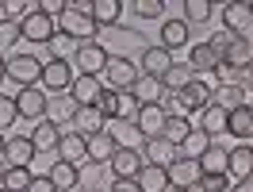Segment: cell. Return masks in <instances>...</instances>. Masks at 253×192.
I'll list each match as a JSON object with an SVG mask.
<instances>
[{
	"mask_svg": "<svg viewBox=\"0 0 253 192\" xmlns=\"http://www.w3.org/2000/svg\"><path fill=\"white\" fill-rule=\"evenodd\" d=\"M250 12H253V0H250Z\"/></svg>",
	"mask_w": 253,
	"mask_h": 192,
	"instance_id": "obj_58",
	"label": "cell"
},
{
	"mask_svg": "<svg viewBox=\"0 0 253 192\" xmlns=\"http://www.w3.org/2000/svg\"><path fill=\"white\" fill-rule=\"evenodd\" d=\"M58 143H62V127H54L50 119L35 123V131H31V146H35V154H50V150H58Z\"/></svg>",
	"mask_w": 253,
	"mask_h": 192,
	"instance_id": "obj_24",
	"label": "cell"
},
{
	"mask_svg": "<svg viewBox=\"0 0 253 192\" xmlns=\"http://www.w3.org/2000/svg\"><path fill=\"white\" fill-rule=\"evenodd\" d=\"M108 47L104 43H81L77 54H73V65H77V73H88V77H100L104 73V65H108Z\"/></svg>",
	"mask_w": 253,
	"mask_h": 192,
	"instance_id": "obj_6",
	"label": "cell"
},
{
	"mask_svg": "<svg viewBox=\"0 0 253 192\" xmlns=\"http://www.w3.org/2000/svg\"><path fill=\"white\" fill-rule=\"evenodd\" d=\"M138 112H142V104H138L130 93H119V115H115V119H119V123H134Z\"/></svg>",
	"mask_w": 253,
	"mask_h": 192,
	"instance_id": "obj_41",
	"label": "cell"
},
{
	"mask_svg": "<svg viewBox=\"0 0 253 192\" xmlns=\"http://www.w3.org/2000/svg\"><path fill=\"white\" fill-rule=\"evenodd\" d=\"M58 161H69V165H84L88 161V139L77 135V131H62V143H58Z\"/></svg>",
	"mask_w": 253,
	"mask_h": 192,
	"instance_id": "obj_15",
	"label": "cell"
},
{
	"mask_svg": "<svg viewBox=\"0 0 253 192\" xmlns=\"http://www.w3.org/2000/svg\"><path fill=\"white\" fill-rule=\"evenodd\" d=\"M4 165H19V169H31L35 173V146L31 135H12L4 146Z\"/></svg>",
	"mask_w": 253,
	"mask_h": 192,
	"instance_id": "obj_10",
	"label": "cell"
},
{
	"mask_svg": "<svg viewBox=\"0 0 253 192\" xmlns=\"http://www.w3.org/2000/svg\"><path fill=\"white\" fill-rule=\"evenodd\" d=\"M100 93H104V81H100V77H88V73H77L73 89H69V96L77 100V108H92L96 100H100Z\"/></svg>",
	"mask_w": 253,
	"mask_h": 192,
	"instance_id": "obj_18",
	"label": "cell"
},
{
	"mask_svg": "<svg viewBox=\"0 0 253 192\" xmlns=\"http://www.w3.org/2000/svg\"><path fill=\"white\" fill-rule=\"evenodd\" d=\"M230 39H234L230 31H219V35H211V39H207V47H211V50H215V54L222 58V50L230 47Z\"/></svg>",
	"mask_w": 253,
	"mask_h": 192,
	"instance_id": "obj_47",
	"label": "cell"
},
{
	"mask_svg": "<svg viewBox=\"0 0 253 192\" xmlns=\"http://www.w3.org/2000/svg\"><path fill=\"white\" fill-rule=\"evenodd\" d=\"M31 181H35L31 169L8 165V173H4V192H27V189H31Z\"/></svg>",
	"mask_w": 253,
	"mask_h": 192,
	"instance_id": "obj_38",
	"label": "cell"
},
{
	"mask_svg": "<svg viewBox=\"0 0 253 192\" xmlns=\"http://www.w3.org/2000/svg\"><path fill=\"white\" fill-rule=\"evenodd\" d=\"M207 146H211V139H207L204 131L196 127V131H192V135H188V139L180 143V158H192V161H200V158H204V154H207Z\"/></svg>",
	"mask_w": 253,
	"mask_h": 192,
	"instance_id": "obj_37",
	"label": "cell"
},
{
	"mask_svg": "<svg viewBox=\"0 0 253 192\" xmlns=\"http://www.w3.org/2000/svg\"><path fill=\"white\" fill-rule=\"evenodd\" d=\"M173 192H196V189H173Z\"/></svg>",
	"mask_w": 253,
	"mask_h": 192,
	"instance_id": "obj_57",
	"label": "cell"
},
{
	"mask_svg": "<svg viewBox=\"0 0 253 192\" xmlns=\"http://www.w3.org/2000/svg\"><path fill=\"white\" fill-rule=\"evenodd\" d=\"M161 108H165V115H188V112H184V96H180V93H165Z\"/></svg>",
	"mask_w": 253,
	"mask_h": 192,
	"instance_id": "obj_46",
	"label": "cell"
},
{
	"mask_svg": "<svg viewBox=\"0 0 253 192\" xmlns=\"http://www.w3.org/2000/svg\"><path fill=\"white\" fill-rule=\"evenodd\" d=\"M138 69H142V73H150V77H165V73L173 69V54H169L165 47H158V43H154V47L142 50V62H138Z\"/></svg>",
	"mask_w": 253,
	"mask_h": 192,
	"instance_id": "obj_17",
	"label": "cell"
},
{
	"mask_svg": "<svg viewBox=\"0 0 253 192\" xmlns=\"http://www.w3.org/2000/svg\"><path fill=\"white\" fill-rule=\"evenodd\" d=\"M130 4H134V0H130ZM130 4H126V0H96V12H92L96 27H119V16H123Z\"/></svg>",
	"mask_w": 253,
	"mask_h": 192,
	"instance_id": "obj_26",
	"label": "cell"
},
{
	"mask_svg": "<svg viewBox=\"0 0 253 192\" xmlns=\"http://www.w3.org/2000/svg\"><path fill=\"white\" fill-rule=\"evenodd\" d=\"M188 65L196 73H215V69H219V54L207 47V43H192L188 47Z\"/></svg>",
	"mask_w": 253,
	"mask_h": 192,
	"instance_id": "obj_28",
	"label": "cell"
},
{
	"mask_svg": "<svg viewBox=\"0 0 253 192\" xmlns=\"http://www.w3.org/2000/svg\"><path fill=\"white\" fill-rule=\"evenodd\" d=\"M73 115H77V100L69 93H58V96H50V104H46V119L54 123V127H62L65 123H73Z\"/></svg>",
	"mask_w": 253,
	"mask_h": 192,
	"instance_id": "obj_19",
	"label": "cell"
},
{
	"mask_svg": "<svg viewBox=\"0 0 253 192\" xmlns=\"http://www.w3.org/2000/svg\"><path fill=\"white\" fill-rule=\"evenodd\" d=\"M46 173H50V181H54V189H58V192H73V189H81V165L54 161Z\"/></svg>",
	"mask_w": 253,
	"mask_h": 192,
	"instance_id": "obj_25",
	"label": "cell"
},
{
	"mask_svg": "<svg viewBox=\"0 0 253 192\" xmlns=\"http://www.w3.org/2000/svg\"><path fill=\"white\" fill-rule=\"evenodd\" d=\"M130 12H134L138 19H158L161 12H165V4H161V0H134Z\"/></svg>",
	"mask_w": 253,
	"mask_h": 192,
	"instance_id": "obj_42",
	"label": "cell"
},
{
	"mask_svg": "<svg viewBox=\"0 0 253 192\" xmlns=\"http://www.w3.org/2000/svg\"><path fill=\"white\" fill-rule=\"evenodd\" d=\"M19 35H23V43H35V47H50L54 43V35H58V19H50L39 12V0H35V12L23 23H19Z\"/></svg>",
	"mask_w": 253,
	"mask_h": 192,
	"instance_id": "obj_5",
	"label": "cell"
},
{
	"mask_svg": "<svg viewBox=\"0 0 253 192\" xmlns=\"http://www.w3.org/2000/svg\"><path fill=\"white\" fill-rule=\"evenodd\" d=\"M165 123H169V115H165V108H161V104L142 108V112H138V119H134V127H138V135H142V143H146V139L165 135Z\"/></svg>",
	"mask_w": 253,
	"mask_h": 192,
	"instance_id": "obj_14",
	"label": "cell"
},
{
	"mask_svg": "<svg viewBox=\"0 0 253 192\" xmlns=\"http://www.w3.org/2000/svg\"><path fill=\"white\" fill-rule=\"evenodd\" d=\"M4 81H8V62H4V54H0V89H4Z\"/></svg>",
	"mask_w": 253,
	"mask_h": 192,
	"instance_id": "obj_54",
	"label": "cell"
},
{
	"mask_svg": "<svg viewBox=\"0 0 253 192\" xmlns=\"http://www.w3.org/2000/svg\"><path fill=\"white\" fill-rule=\"evenodd\" d=\"M211 104L222 108V112H238L242 104H250V93H246L238 81H230V85H215V89H211Z\"/></svg>",
	"mask_w": 253,
	"mask_h": 192,
	"instance_id": "obj_16",
	"label": "cell"
},
{
	"mask_svg": "<svg viewBox=\"0 0 253 192\" xmlns=\"http://www.w3.org/2000/svg\"><path fill=\"white\" fill-rule=\"evenodd\" d=\"M130 96H134L142 108H150V104H161V100H165V85H161V77H150V73H142V77L134 81Z\"/></svg>",
	"mask_w": 253,
	"mask_h": 192,
	"instance_id": "obj_20",
	"label": "cell"
},
{
	"mask_svg": "<svg viewBox=\"0 0 253 192\" xmlns=\"http://www.w3.org/2000/svg\"><path fill=\"white\" fill-rule=\"evenodd\" d=\"M138 77H142V69L130 62L126 54H111L108 65H104V73H100V81H104L108 89H115V93H130Z\"/></svg>",
	"mask_w": 253,
	"mask_h": 192,
	"instance_id": "obj_1",
	"label": "cell"
},
{
	"mask_svg": "<svg viewBox=\"0 0 253 192\" xmlns=\"http://www.w3.org/2000/svg\"><path fill=\"white\" fill-rule=\"evenodd\" d=\"M42 58L39 54H12L8 58V81L16 85V89H35L39 81H42Z\"/></svg>",
	"mask_w": 253,
	"mask_h": 192,
	"instance_id": "obj_3",
	"label": "cell"
},
{
	"mask_svg": "<svg viewBox=\"0 0 253 192\" xmlns=\"http://www.w3.org/2000/svg\"><path fill=\"white\" fill-rule=\"evenodd\" d=\"M104 123H108V119L96 112V104H92V108H77V115H73V131L84 135V139H88V135H100Z\"/></svg>",
	"mask_w": 253,
	"mask_h": 192,
	"instance_id": "obj_32",
	"label": "cell"
},
{
	"mask_svg": "<svg viewBox=\"0 0 253 192\" xmlns=\"http://www.w3.org/2000/svg\"><path fill=\"white\" fill-rule=\"evenodd\" d=\"M58 27H62V35H69L73 43H96V19H88V16L65 12V16L58 19Z\"/></svg>",
	"mask_w": 253,
	"mask_h": 192,
	"instance_id": "obj_13",
	"label": "cell"
},
{
	"mask_svg": "<svg viewBox=\"0 0 253 192\" xmlns=\"http://www.w3.org/2000/svg\"><path fill=\"white\" fill-rule=\"evenodd\" d=\"M0 192H4V189H0Z\"/></svg>",
	"mask_w": 253,
	"mask_h": 192,
	"instance_id": "obj_59",
	"label": "cell"
},
{
	"mask_svg": "<svg viewBox=\"0 0 253 192\" xmlns=\"http://www.w3.org/2000/svg\"><path fill=\"white\" fill-rule=\"evenodd\" d=\"M46 104H50V96L35 85V89H19L16 96V108H19V119H27V123H42L46 119Z\"/></svg>",
	"mask_w": 253,
	"mask_h": 192,
	"instance_id": "obj_8",
	"label": "cell"
},
{
	"mask_svg": "<svg viewBox=\"0 0 253 192\" xmlns=\"http://www.w3.org/2000/svg\"><path fill=\"white\" fill-rule=\"evenodd\" d=\"M238 85H242L246 93H253V65H250V69H242V81H238Z\"/></svg>",
	"mask_w": 253,
	"mask_h": 192,
	"instance_id": "obj_52",
	"label": "cell"
},
{
	"mask_svg": "<svg viewBox=\"0 0 253 192\" xmlns=\"http://www.w3.org/2000/svg\"><path fill=\"white\" fill-rule=\"evenodd\" d=\"M16 43H23V35H19V23H8V19H0V54L8 47H16Z\"/></svg>",
	"mask_w": 253,
	"mask_h": 192,
	"instance_id": "obj_43",
	"label": "cell"
},
{
	"mask_svg": "<svg viewBox=\"0 0 253 192\" xmlns=\"http://www.w3.org/2000/svg\"><path fill=\"white\" fill-rule=\"evenodd\" d=\"M226 161H230V150H222L219 143H211L207 154L200 158V169H204V173H226Z\"/></svg>",
	"mask_w": 253,
	"mask_h": 192,
	"instance_id": "obj_36",
	"label": "cell"
},
{
	"mask_svg": "<svg viewBox=\"0 0 253 192\" xmlns=\"http://www.w3.org/2000/svg\"><path fill=\"white\" fill-rule=\"evenodd\" d=\"M27 192H58V189H54L50 173H35V181H31V189H27Z\"/></svg>",
	"mask_w": 253,
	"mask_h": 192,
	"instance_id": "obj_48",
	"label": "cell"
},
{
	"mask_svg": "<svg viewBox=\"0 0 253 192\" xmlns=\"http://www.w3.org/2000/svg\"><path fill=\"white\" fill-rule=\"evenodd\" d=\"M200 177H204L200 161L176 158L173 165H169V192H173V189H196V185H200Z\"/></svg>",
	"mask_w": 253,
	"mask_h": 192,
	"instance_id": "obj_11",
	"label": "cell"
},
{
	"mask_svg": "<svg viewBox=\"0 0 253 192\" xmlns=\"http://www.w3.org/2000/svg\"><path fill=\"white\" fill-rule=\"evenodd\" d=\"M226 119H230V112H222V108H215V104H207L204 112H200V131L215 143L219 135H226Z\"/></svg>",
	"mask_w": 253,
	"mask_h": 192,
	"instance_id": "obj_27",
	"label": "cell"
},
{
	"mask_svg": "<svg viewBox=\"0 0 253 192\" xmlns=\"http://www.w3.org/2000/svg\"><path fill=\"white\" fill-rule=\"evenodd\" d=\"M230 173H204L200 177V185H196V192H230Z\"/></svg>",
	"mask_w": 253,
	"mask_h": 192,
	"instance_id": "obj_39",
	"label": "cell"
},
{
	"mask_svg": "<svg viewBox=\"0 0 253 192\" xmlns=\"http://www.w3.org/2000/svg\"><path fill=\"white\" fill-rule=\"evenodd\" d=\"M180 96H184V112H188V115H192V112H204L207 104H211V85L196 77V81H192V85H188V89H184Z\"/></svg>",
	"mask_w": 253,
	"mask_h": 192,
	"instance_id": "obj_30",
	"label": "cell"
},
{
	"mask_svg": "<svg viewBox=\"0 0 253 192\" xmlns=\"http://www.w3.org/2000/svg\"><path fill=\"white\" fill-rule=\"evenodd\" d=\"M211 16H215V4H211V0H184V23H188V27H200V23H207Z\"/></svg>",
	"mask_w": 253,
	"mask_h": 192,
	"instance_id": "obj_34",
	"label": "cell"
},
{
	"mask_svg": "<svg viewBox=\"0 0 253 192\" xmlns=\"http://www.w3.org/2000/svg\"><path fill=\"white\" fill-rule=\"evenodd\" d=\"M96 112L104 115V119H115V115H119V93L104 85V93H100V100H96Z\"/></svg>",
	"mask_w": 253,
	"mask_h": 192,
	"instance_id": "obj_40",
	"label": "cell"
},
{
	"mask_svg": "<svg viewBox=\"0 0 253 192\" xmlns=\"http://www.w3.org/2000/svg\"><path fill=\"white\" fill-rule=\"evenodd\" d=\"M115 150H119L115 135H108V131H100V135H88V161H100V165H108Z\"/></svg>",
	"mask_w": 253,
	"mask_h": 192,
	"instance_id": "obj_29",
	"label": "cell"
},
{
	"mask_svg": "<svg viewBox=\"0 0 253 192\" xmlns=\"http://www.w3.org/2000/svg\"><path fill=\"white\" fill-rule=\"evenodd\" d=\"M192 81H196V69L188 62H173V69L161 77V85H165V93H184Z\"/></svg>",
	"mask_w": 253,
	"mask_h": 192,
	"instance_id": "obj_31",
	"label": "cell"
},
{
	"mask_svg": "<svg viewBox=\"0 0 253 192\" xmlns=\"http://www.w3.org/2000/svg\"><path fill=\"white\" fill-rule=\"evenodd\" d=\"M158 47H165L169 54L180 50V47H188V23H184V19H165L161 31H158Z\"/></svg>",
	"mask_w": 253,
	"mask_h": 192,
	"instance_id": "obj_22",
	"label": "cell"
},
{
	"mask_svg": "<svg viewBox=\"0 0 253 192\" xmlns=\"http://www.w3.org/2000/svg\"><path fill=\"white\" fill-rule=\"evenodd\" d=\"M219 65H226L230 73H242V69H250V65H253V39H242V35H234V39H230V47L222 50Z\"/></svg>",
	"mask_w": 253,
	"mask_h": 192,
	"instance_id": "obj_9",
	"label": "cell"
},
{
	"mask_svg": "<svg viewBox=\"0 0 253 192\" xmlns=\"http://www.w3.org/2000/svg\"><path fill=\"white\" fill-rule=\"evenodd\" d=\"M226 135H234L238 143H250L253 146V104H242L238 112H230V119H226Z\"/></svg>",
	"mask_w": 253,
	"mask_h": 192,
	"instance_id": "obj_21",
	"label": "cell"
},
{
	"mask_svg": "<svg viewBox=\"0 0 253 192\" xmlns=\"http://www.w3.org/2000/svg\"><path fill=\"white\" fill-rule=\"evenodd\" d=\"M230 192H253V177H246V181H234V185H230Z\"/></svg>",
	"mask_w": 253,
	"mask_h": 192,
	"instance_id": "obj_53",
	"label": "cell"
},
{
	"mask_svg": "<svg viewBox=\"0 0 253 192\" xmlns=\"http://www.w3.org/2000/svg\"><path fill=\"white\" fill-rule=\"evenodd\" d=\"M73 81H77V65L69 62V58H50V62L42 65V81H39V89L58 96V93H69Z\"/></svg>",
	"mask_w": 253,
	"mask_h": 192,
	"instance_id": "obj_2",
	"label": "cell"
},
{
	"mask_svg": "<svg viewBox=\"0 0 253 192\" xmlns=\"http://www.w3.org/2000/svg\"><path fill=\"white\" fill-rule=\"evenodd\" d=\"M50 47L58 50V58H62V50H69V47H73V39H69V35H62V31H58V35H54V43H50ZM77 47H81V43H77Z\"/></svg>",
	"mask_w": 253,
	"mask_h": 192,
	"instance_id": "obj_50",
	"label": "cell"
},
{
	"mask_svg": "<svg viewBox=\"0 0 253 192\" xmlns=\"http://www.w3.org/2000/svg\"><path fill=\"white\" fill-rule=\"evenodd\" d=\"M134 181L142 192H169V169H161V165H142V173Z\"/></svg>",
	"mask_w": 253,
	"mask_h": 192,
	"instance_id": "obj_33",
	"label": "cell"
},
{
	"mask_svg": "<svg viewBox=\"0 0 253 192\" xmlns=\"http://www.w3.org/2000/svg\"><path fill=\"white\" fill-rule=\"evenodd\" d=\"M19 119V108H16V100H8V96H0V131H8L12 123Z\"/></svg>",
	"mask_w": 253,
	"mask_h": 192,
	"instance_id": "obj_44",
	"label": "cell"
},
{
	"mask_svg": "<svg viewBox=\"0 0 253 192\" xmlns=\"http://www.w3.org/2000/svg\"><path fill=\"white\" fill-rule=\"evenodd\" d=\"M138 139H142V135H138V127H134V123H123V127H119V135H115V143L119 146H130V150H138Z\"/></svg>",
	"mask_w": 253,
	"mask_h": 192,
	"instance_id": "obj_45",
	"label": "cell"
},
{
	"mask_svg": "<svg viewBox=\"0 0 253 192\" xmlns=\"http://www.w3.org/2000/svg\"><path fill=\"white\" fill-rule=\"evenodd\" d=\"M142 165H146L142 150H130V146H119L108 161V169L115 173V181H134V177L142 173Z\"/></svg>",
	"mask_w": 253,
	"mask_h": 192,
	"instance_id": "obj_7",
	"label": "cell"
},
{
	"mask_svg": "<svg viewBox=\"0 0 253 192\" xmlns=\"http://www.w3.org/2000/svg\"><path fill=\"white\" fill-rule=\"evenodd\" d=\"M226 173L234 177V181H246V177H253V146H250V143H238L234 150H230Z\"/></svg>",
	"mask_w": 253,
	"mask_h": 192,
	"instance_id": "obj_23",
	"label": "cell"
},
{
	"mask_svg": "<svg viewBox=\"0 0 253 192\" xmlns=\"http://www.w3.org/2000/svg\"><path fill=\"white\" fill-rule=\"evenodd\" d=\"M192 131H196V127H192V119H188V115H169V123H165V135H161V139H169V143L180 150V143L188 139Z\"/></svg>",
	"mask_w": 253,
	"mask_h": 192,
	"instance_id": "obj_35",
	"label": "cell"
},
{
	"mask_svg": "<svg viewBox=\"0 0 253 192\" xmlns=\"http://www.w3.org/2000/svg\"><path fill=\"white\" fill-rule=\"evenodd\" d=\"M108 192H142V189H138V181H111Z\"/></svg>",
	"mask_w": 253,
	"mask_h": 192,
	"instance_id": "obj_51",
	"label": "cell"
},
{
	"mask_svg": "<svg viewBox=\"0 0 253 192\" xmlns=\"http://www.w3.org/2000/svg\"><path fill=\"white\" fill-rule=\"evenodd\" d=\"M4 146H8V139H4V131H0V158H4Z\"/></svg>",
	"mask_w": 253,
	"mask_h": 192,
	"instance_id": "obj_56",
	"label": "cell"
},
{
	"mask_svg": "<svg viewBox=\"0 0 253 192\" xmlns=\"http://www.w3.org/2000/svg\"><path fill=\"white\" fill-rule=\"evenodd\" d=\"M165 4V12H173L169 19H184V0H161Z\"/></svg>",
	"mask_w": 253,
	"mask_h": 192,
	"instance_id": "obj_49",
	"label": "cell"
},
{
	"mask_svg": "<svg viewBox=\"0 0 253 192\" xmlns=\"http://www.w3.org/2000/svg\"><path fill=\"white\" fill-rule=\"evenodd\" d=\"M4 173H8V165H4V158H0V189H4Z\"/></svg>",
	"mask_w": 253,
	"mask_h": 192,
	"instance_id": "obj_55",
	"label": "cell"
},
{
	"mask_svg": "<svg viewBox=\"0 0 253 192\" xmlns=\"http://www.w3.org/2000/svg\"><path fill=\"white\" fill-rule=\"evenodd\" d=\"M215 12H219V23L222 31L230 35H242V39H250V27H253V12H250V0H226V4H215Z\"/></svg>",
	"mask_w": 253,
	"mask_h": 192,
	"instance_id": "obj_4",
	"label": "cell"
},
{
	"mask_svg": "<svg viewBox=\"0 0 253 192\" xmlns=\"http://www.w3.org/2000/svg\"><path fill=\"white\" fill-rule=\"evenodd\" d=\"M142 158H146V165H161V169H169L176 158H180V150H176L169 139H146L142 143Z\"/></svg>",
	"mask_w": 253,
	"mask_h": 192,
	"instance_id": "obj_12",
	"label": "cell"
}]
</instances>
